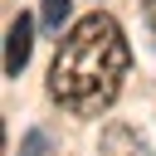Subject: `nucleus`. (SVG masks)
Here are the masks:
<instances>
[{"mask_svg":"<svg viewBox=\"0 0 156 156\" xmlns=\"http://www.w3.org/2000/svg\"><path fill=\"white\" fill-rule=\"evenodd\" d=\"M20 156H58V146H54V136L44 127H29L24 141H20Z\"/></svg>","mask_w":156,"mask_h":156,"instance_id":"nucleus-4","label":"nucleus"},{"mask_svg":"<svg viewBox=\"0 0 156 156\" xmlns=\"http://www.w3.org/2000/svg\"><path fill=\"white\" fill-rule=\"evenodd\" d=\"M68 10H73V0H39V24H44V34H58V29L68 24Z\"/></svg>","mask_w":156,"mask_h":156,"instance_id":"nucleus-3","label":"nucleus"},{"mask_svg":"<svg viewBox=\"0 0 156 156\" xmlns=\"http://www.w3.org/2000/svg\"><path fill=\"white\" fill-rule=\"evenodd\" d=\"M34 54V20L29 15H15L10 20V34H5V78H20L24 63Z\"/></svg>","mask_w":156,"mask_h":156,"instance_id":"nucleus-2","label":"nucleus"},{"mask_svg":"<svg viewBox=\"0 0 156 156\" xmlns=\"http://www.w3.org/2000/svg\"><path fill=\"white\" fill-rule=\"evenodd\" d=\"M146 20H151V29H156V0H146Z\"/></svg>","mask_w":156,"mask_h":156,"instance_id":"nucleus-5","label":"nucleus"},{"mask_svg":"<svg viewBox=\"0 0 156 156\" xmlns=\"http://www.w3.org/2000/svg\"><path fill=\"white\" fill-rule=\"evenodd\" d=\"M127 63H132V49L122 24L107 10H93L63 29L49 63V98L68 117H102L122 93Z\"/></svg>","mask_w":156,"mask_h":156,"instance_id":"nucleus-1","label":"nucleus"}]
</instances>
